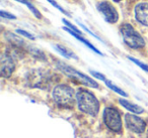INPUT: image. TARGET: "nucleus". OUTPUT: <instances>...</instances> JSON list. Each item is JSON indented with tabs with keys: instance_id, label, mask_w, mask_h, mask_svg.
<instances>
[{
	"instance_id": "19",
	"label": "nucleus",
	"mask_w": 148,
	"mask_h": 138,
	"mask_svg": "<svg viewBox=\"0 0 148 138\" xmlns=\"http://www.w3.org/2000/svg\"><path fill=\"white\" fill-rule=\"evenodd\" d=\"M90 74L93 76V77H95V78H97V79H99V80H101V81H103L105 82L106 80H107V78L105 77L103 75H101V73H97V72H93V71H90Z\"/></svg>"
},
{
	"instance_id": "2",
	"label": "nucleus",
	"mask_w": 148,
	"mask_h": 138,
	"mask_svg": "<svg viewBox=\"0 0 148 138\" xmlns=\"http://www.w3.org/2000/svg\"><path fill=\"white\" fill-rule=\"evenodd\" d=\"M53 99L61 107L71 108L74 105L75 92L67 85H58L53 90Z\"/></svg>"
},
{
	"instance_id": "16",
	"label": "nucleus",
	"mask_w": 148,
	"mask_h": 138,
	"mask_svg": "<svg viewBox=\"0 0 148 138\" xmlns=\"http://www.w3.org/2000/svg\"><path fill=\"white\" fill-rule=\"evenodd\" d=\"M47 1H48V2H49V3H51V4L53 5L54 7H56V8H58V9H59V10L61 11V12H63L64 14H66V15H67V16H70V14H69V13H68L67 11L65 10V9H63V8H62V7L60 6V5L58 4L57 2H56L55 0H47Z\"/></svg>"
},
{
	"instance_id": "9",
	"label": "nucleus",
	"mask_w": 148,
	"mask_h": 138,
	"mask_svg": "<svg viewBox=\"0 0 148 138\" xmlns=\"http://www.w3.org/2000/svg\"><path fill=\"white\" fill-rule=\"evenodd\" d=\"M135 17L141 24L148 26V3L142 2L136 5Z\"/></svg>"
},
{
	"instance_id": "15",
	"label": "nucleus",
	"mask_w": 148,
	"mask_h": 138,
	"mask_svg": "<svg viewBox=\"0 0 148 138\" xmlns=\"http://www.w3.org/2000/svg\"><path fill=\"white\" fill-rule=\"evenodd\" d=\"M128 59H129L131 62H133L134 64H136V65H137L138 67L141 68L142 70H144V71L148 72V66H147V65H145V64L141 63V62H140V61H138V60L134 59V57H128Z\"/></svg>"
},
{
	"instance_id": "10",
	"label": "nucleus",
	"mask_w": 148,
	"mask_h": 138,
	"mask_svg": "<svg viewBox=\"0 0 148 138\" xmlns=\"http://www.w3.org/2000/svg\"><path fill=\"white\" fill-rule=\"evenodd\" d=\"M63 29H64V30L67 31L68 33H70V34H71V35H73V37H75V39H78L79 41H81V43H83L85 45H86L87 47H89V49H92V51H95V53H99V55H103V53H101V51H99V49H97V47H93V45H91V43H89V41H87L86 39H85L84 37H81L80 34H78V33H76V32H75V31H73L71 28H69V27H64Z\"/></svg>"
},
{
	"instance_id": "17",
	"label": "nucleus",
	"mask_w": 148,
	"mask_h": 138,
	"mask_svg": "<svg viewBox=\"0 0 148 138\" xmlns=\"http://www.w3.org/2000/svg\"><path fill=\"white\" fill-rule=\"evenodd\" d=\"M16 32H17V33H19V34H21L23 37H27V39H35V37H34L33 34H31V33L27 32V31H25V30H23V29H16Z\"/></svg>"
},
{
	"instance_id": "7",
	"label": "nucleus",
	"mask_w": 148,
	"mask_h": 138,
	"mask_svg": "<svg viewBox=\"0 0 148 138\" xmlns=\"http://www.w3.org/2000/svg\"><path fill=\"white\" fill-rule=\"evenodd\" d=\"M125 122L127 128L135 133H143L145 131L146 123L143 119L133 114H126L125 115Z\"/></svg>"
},
{
	"instance_id": "11",
	"label": "nucleus",
	"mask_w": 148,
	"mask_h": 138,
	"mask_svg": "<svg viewBox=\"0 0 148 138\" xmlns=\"http://www.w3.org/2000/svg\"><path fill=\"white\" fill-rule=\"evenodd\" d=\"M119 102L125 109L129 110L130 112H133V113H136V114H141L144 112V110L142 107H140V106H138V105H135V104L131 103V102L127 101V100L120 99Z\"/></svg>"
},
{
	"instance_id": "8",
	"label": "nucleus",
	"mask_w": 148,
	"mask_h": 138,
	"mask_svg": "<svg viewBox=\"0 0 148 138\" xmlns=\"http://www.w3.org/2000/svg\"><path fill=\"white\" fill-rule=\"evenodd\" d=\"M15 64L14 61L12 60V57L8 55L3 53L1 55V77L3 78H8L11 76L12 72L14 71Z\"/></svg>"
},
{
	"instance_id": "13",
	"label": "nucleus",
	"mask_w": 148,
	"mask_h": 138,
	"mask_svg": "<svg viewBox=\"0 0 148 138\" xmlns=\"http://www.w3.org/2000/svg\"><path fill=\"white\" fill-rule=\"evenodd\" d=\"M16 1H18V2H21V3H23V4H25L27 7H29V10L33 12V14H35V16L37 17V18H41L42 17V15H41V13H40V11L38 10L37 8H36L35 6H34L33 4H32L31 2H29L27 0H16Z\"/></svg>"
},
{
	"instance_id": "21",
	"label": "nucleus",
	"mask_w": 148,
	"mask_h": 138,
	"mask_svg": "<svg viewBox=\"0 0 148 138\" xmlns=\"http://www.w3.org/2000/svg\"><path fill=\"white\" fill-rule=\"evenodd\" d=\"M115 2H120V1H122V0H114Z\"/></svg>"
},
{
	"instance_id": "5",
	"label": "nucleus",
	"mask_w": 148,
	"mask_h": 138,
	"mask_svg": "<svg viewBox=\"0 0 148 138\" xmlns=\"http://www.w3.org/2000/svg\"><path fill=\"white\" fill-rule=\"evenodd\" d=\"M58 68H59L61 71H63L66 75L70 76V77L74 78V79L79 80V81H80L83 85L89 86V87H92V88H97V87H99V85H97V83L95 81H93L92 79H90L89 77H87L86 75L80 73L79 71L75 70L74 68L70 67V66L66 65V64L59 62V63H58Z\"/></svg>"
},
{
	"instance_id": "14",
	"label": "nucleus",
	"mask_w": 148,
	"mask_h": 138,
	"mask_svg": "<svg viewBox=\"0 0 148 138\" xmlns=\"http://www.w3.org/2000/svg\"><path fill=\"white\" fill-rule=\"evenodd\" d=\"M105 84H106V85H107L108 87H109L111 90H113L114 92H116V93L120 94V95L124 96V97H127V96H128L126 92H124L122 89H120L119 87H117V86H116L115 84H113L111 81H109V80H106V81H105Z\"/></svg>"
},
{
	"instance_id": "1",
	"label": "nucleus",
	"mask_w": 148,
	"mask_h": 138,
	"mask_svg": "<svg viewBox=\"0 0 148 138\" xmlns=\"http://www.w3.org/2000/svg\"><path fill=\"white\" fill-rule=\"evenodd\" d=\"M76 101L80 111L91 116L97 115L99 111V103L92 93L84 89L78 90L76 93Z\"/></svg>"
},
{
	"instance_id": "6",
	"label": "nucleus",
	"mask_w": 148,
	"mask_h": 138,
	"mask_svg": "<svg viewBox=\"0 0 148 138\" xmlns=\"http://www.w3.org/2000/svg\"><path fill=\"white\" fill-rule=\"evenodd\" d=\"M97 10L99 11L106 21L109 23H116L119 20V14H118L117 10L114 8V6L111 3L103 1V2L99 3L97 5Z\"/></svg>"
},
{
	"instance_id": "18",
	"label": "nucleus",
	"mask_w": 148,
	"mask_h": 138,
	"mask_svg": "<svg viewBox=\"0 0 148 138\" xmlns=\"http://www.w3.org/2000/svg\"><path fill=\"white\" fill-rule=\"evenodd\" d=\"M62 21H63V22L65 23V24L67 25V26L69 27V28H71L72 30H73V31H75V32H76V33H78V34H80V33H81V31L79 30V29L77 28V27L75 26V25L71 24V23H70V22H69V21H68V20H66V19H63V20H62Z\"/></svg>"
},
{
	"instance_id": "4",
	"label": "nucleus",
	"mask_w": 148,
	"mask_h": 138,
	"mask_svg": "<svg viewBox=\"0 0 148 138\" xmlns=\"http://www.w3.org/2000/svg\"><path fill=\"white\" fill-rule=\"evenodd\" d=\"M103 121L106 125L114 132L122 131V119L119 111L116 108L108 107L103 111Z\"/></svg>"
},
{
	"instance_id": "12",
	"label": "nucleus",
	"mask_w": 148,
	"mask_h": 138,
	"mask_svg": "<svg viewBox=\"0 0 148 138\" xmlns=\"http://www.w3.org/2000/svg\"><path fill=\"white\" fill-rule=\"evenodd\" d=\"M55 49L58 51V53H61L62 55H64L66 59H75V60H77L76 55H74L72 51H68L65 47H62V45H55Z\"/></svg>"
},
{
	"instance_id": "20",
	"label": "nucleus",
	"mask_w": 148,
	"mask_h": 138,
	"mask_svg": "<svg viewBox=\"0 0 148 138\" xmlns=\"http://www.w3.org/2000/svg\"><path fill=\"white\" fill-rule=\"evenodd\" d=\"M0 15L2 17H4V18H9V19H15V16L14 15H12V14H10V13H8V12H5V11H1L0 12Z\"/></svg>"
},
{
	"instance_id": "3",
	"label": "nucleus",
	"mask_w": 148,
	"mask_h": 138,
	"mask_svg": "<svg viewBox=\"0 0 148 138\" xmlns=\"http://www.w3.org/2000/svg\"><path fill=\"white\" fill-rule=\"evenodd\" d=\"M121 33L125 43L132 49H140L145 45L143 37L134 29L131 24H123L121 26Z\"/></svg>"
}]
</instances>
